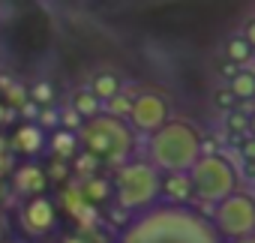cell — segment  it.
I'll return each mask as SVG.
<instances>
[{
  "label": "cell",
  "mask_w": 255,
  "mask_h": 243,
  "mask_svg": "<svg viewBox=\"0 0 255 243\" xmlns=\"http://www.w3.org/2000/svg\"><path fill=\"white\" fill-rule=\"evenodd\" d=\"M207 216L225 243H237L243 237H252L255 234V195L237 189L228 198H222L216 207H210Z\"/></svg>",
  "instance_id": "cell-6"
},
{
  "label": "cell",
  "mask_w": 255,
  "mask_h": 243,
  "mask_svg": "<svg viewBox=\"0 0 255 243\" xmlns=\"http://www.w3.org/2000/svg\"><path fill=\"white\" fill-rule=\"evenodd\" d=\"M78 141L90 159L111 168H120L129 159H135L138 147V135L132 132V126L123 117H111L105 111L78 126Z\"/></svg>",
  "instance_id": "cell-3"
},
{
  "label": "cell",
  "mask_w": 255,
  "mask_h": 243,
  "mask_svg": "<svg viewBox=\"0 0 255 243\" xmlns=\"http://www.w3.org/2000/svg\"><path fill=\"white\" fill-rule=\"evenodd\" d=\"M216 99H219V105H222V108H231V105L237 102V99H234V93H231L228 87H225V90H219V93H216Z\"/></svg>",
  "instance_id": "cell-16"
},
{
  "label": "cell",
  "mask_w": 255,
  "mask_h": 243,
  "mask_svg": "<svg viewBox=\"0 0 255 243\" xmlns=\"http://www.w3.org/2000/svg\"><path fill=\"white\" fill-rule=\"evenodd\" d=\"M102 105L108 102V99H114L117 93H120V78L114 75V72H96L93 78H90V87H87Z\"/></svg>",
  "instance_id": "cell-11"
},
{
  "label": "cell",
  "mask_w": 255,
  "mask_h": 243,
  "mask_svg": "<svg viewBox=\"0 0 255 243\" xmlns=\"http://www.w3.org/2000/svg\"><path fill=\"white\" fill-rule=\"evenodd\" d=\"M117 243H225L210 216L195 207L156 204L126 222Z\"/></svg>",
  "instance_id": "cell-1"
},
{
  "label": "cell",
  "mask_w": 255,
  "mask_h": 243,
  "mask_svg": "<svg viewBox=\"0 0 255 243\" xmlns=\"http://www.w3.org/2000/svg\"><path fill=\"white\" fill-rule=\"evenodd\" d=\"M168 120H171V105L159 93H138L129 105V114H126V123L132 126V132L147 138L159 132Z\"/></svg>",
  "instance_id": "cell-7"
},
{
  "label": "cell",
  "mask_w": 255,
  "mask_h": 243,
  "mask_svg": "<svg viewBox=\"0 0 255 243\" xmlns=\"http://www.w3.org/2000/svg\"><path fill=\"white\" fill-rule=\"evenodd\" d=\"M240 150H243V156H246V159H255V138H252V135L240 138Z\"/></svg>",
  "instance_id": "cell-15"
},
{
  "label": "cell",
  "mask_w": 255,
  "mask_h": 243,
  "mask_svg": "<svg viewBox=\"0 0 255 243\" xmlns=\"http://www.w3.org/2000/svg\"><path fill=\"white\" fill-rule=\"evenodd\" d=\"M189 198H192L189 174H162V204L189 207Z\"/></svg>",
  "instance_id": "cell-8"
},
{
  "label": "cell",
  "mask_w": 255,
  "mask_h": 243,
  "mask_svg": "<svg viewBox=\"0 0 255 243\" xmlns=\"http://www.w3.org/2000/svg\"><path fill=\"white\" fill-rule=\"evenodd\" d=\"M225 126H228V132H231V135L246 138V135H249V114L228 111V114H225Z\"/></svg>",
  "instance_id": "cell-14"
},
{
  "label": "cell",
  "mask_w": 255,
  "mask_h": 243,
  "mask_svg": "<svg viewBox=\"0 0 255 243\" xmlns=\"http://www.w3.org/2000/svg\"><path fill=\"white\" fill-rule=\"evenodd\" d=\"M201 156H204V141L189 120L171 117L159 132L147 138V162L159 174H189Z\"/></svg>",
  "instance_id": "cell-2"
},
{
  "label": "cell",
  "mask_w": 255,
  "mask_h": 243,
  "mask_svg": "<svg viewBox=\"0 0 255 243\" xmlns=\"http://www.w3.org/2000/svg\"><path fill=\"white\" fill-rule=\"evenodd\" d=\"M249 135H252V138H255V111H252V114H249Z\"/></svg>",
  "instance_id": "cell-18"
},
{
  "label": "cell",
  "mask_w": 255,
  "mask_h": 243,
  "mask_svg": "<svg viewBox=\"0 0 255 243\" xmlns=\"http://www.w3.org/2000/svg\"><path fill=\"white\" fill-rule=\"evenodd\" d=\"M114 198L123 210H129L132 216L156 207L162 201V174L147 162V159H129L126 165L114 168Z\"/></svg>",
  "instance_id": "cell-4"
},
{
  "label": "cell",
  "mask_w": 255,
  "mask_h": 243,
  "mask_svg": "<svg viewBox=\"0 0 255 243\" xmlns=\"http://www.w3.org/2000/svg\"><path fill=\"white\" fill-rule=\"evenodd\" d=\"M21 219H24V225H27L33 234H42V231H48V228L54 225V210H51V204H48L45 198H33V201L24 207Z\"/></svg>",
  "instance_id": "cell-9"
},
{
  "label": "cell",
  "mask_w": 255,
  "mask_h": 243,
  "mask_svg": "<svg viewBox=\"0 0 255 243\" xmlns=\"http://www.w3.org/2000/svg\"><path fill=\"white\" fill-rule=\"evenodd\" d=\"M243 39H246V42H249V48L255 51V18H252V21L243 27Z\"/></svg>",
  "instance_id": "cell-17"
},
{
  "label": "cell",
  "mask_w": 255,
  "mask_h": 243,
  "mask_svg": "<svg viewBox=\"0 0 255 243\" xmlns=\"http://www.w3.org/2000/svg\"><path fill=\"white\" fill-rule=\"evenodd\" d=\"M72 111H75V117L81 120V123H87V120H93L96 114H102V102L90 90H78L75 99H72Z\"/></svg>",
  "instance_id": "cell-12"
},
{
  "label": "cell",
  "mask_w": 255,
  "mask_h": 243,
  "mask_svg": "<svg viewBox=\"0 0 255 243\" xmlns=\"http://www.w3.org/2000/svg\"><path fill=\"white\" fill-rule=\"evenodd\" d=\"M189 183H192V198L198 204L216 207L222 198H228L231 192H237V168L222 153H204L192 165Z\"/></svg>",
  "instance_id": "cell-5"
},
{
  "label": "cell",
  "mask_w": 255,
  "mask_h": 243,
  "mask_svg": "<svg viewBox=\"0 0 255 243\" xmlns=\"http://www.w3.org/2000/svg\"><path fill=\"white\" fill-rule=\"evenodd\" d=\"M237 243H255V234H252V237H243V240H237Z\"/></svg>",
  "instance_id": "cell-19"
},
{
  "label": "cell",
  "mask_w": 255,
  "mask_h": 243,
  "mask_svg": "<svg viewBox=\"0 0 255 243\" xmlns=\"http://www.w3.org/2000/svg\"><path fill=\"white\" fill-rule=\"evenodd\" d=\"M225 57H228L237 69H246V63L255 57V51L249 48V42H246L243 33H240V36H231V39L225 42Z\"/></svg>",
  "instance_id": "cell-13"
},
{
  "label": "cell",
  "mask_w": 255,
  "mask_h": 243,
  "mask_svg": "<svg viewBox=\"0 0 255 243\" xmlns=\"http://www.w3.org/2000/svg\"><path fill=\"white\" fill-rule=\"evenodd\" d=\"M228 90L234 93L237 102L255 99V72L252 69H234L231 78H228Z\"/></svg>",
  "instance_id": "cell-10"
}]
</instances>
